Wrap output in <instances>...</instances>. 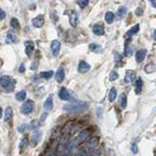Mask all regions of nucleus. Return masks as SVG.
<instances>
[{"label":"nucleus","instance_id":"obj_1","mask_svg":"<svg viewBox=\"0 0 156 156\" xmlns=\"http://www.w3.org/2000/svg\"><path fill=\"white\" fill-rule=\"evenodd\" d=\"M89 107V103L85 101H77L75 103H71L69 105H66L64 107V110L70 112V113H80L86 110Z\"/></svg>","mask_w":156,"mask_h":156},{"label":"nucleus","instance_id":"obj_2","mask_svg":"<svg viewBox=\"0 0 156 156\" xmlns=\"http://www.w3.org/2000/svg\"><path fill=\"white\" fill-rule=\"evenodd\" d=\"M0 85L2 88H4L7 92H12L15 89L16 86V81L12 79L10 76L3 75L0 78Z\"/></svg>","mask_w":156,"mask_h":156},{"label":"nucleus","instance_id":"obj_3","mask_svg":"<svg viewBox=\"0 0 156 156\" xmlns=\"http://www.w3.org/2000/svg\"><path fill=\"white\" fill-rule=\"evenodd\" d=\"M91 135H92V131L91 130H83L76 137L75 143L76 144H82V143H84L85 141H87L88 138L91 136Z\"/></svg>","mask_w":156,"mask_h":156},{"label":"nucleus","instance_id":"obj_4","mask_svg":"<svg viewBox=\"0 0 156 156\" xmlns=\"http://www.w3.org/2000/svg\"><path fill=\"white\" fill-rule=\"evenodd\" d=\"M34 106H35V103H34L33 100H31V99L27 100L26 102L23 104L22 107H21V113L24 114V115H28V114L33 112Z\"/></svg>","mask_w":156,"mask_h":156},{"label":"nucleus","instance_id":"obj_5","mask_svg":"<svg viewBox=\"0 0 156 156\" xmlns=\"http://www.w3.org/2000/svg\"><path fill=\"white\" fill-rule=\"evenodd\" d=\"M59 98H60V99L65 100V101L73 100V98H71L70 94L69 93V91L65 87H62L61 89H60V91H59Z\"/></svg>","mask_w":156,"mask_h":156},{"label":"nucleus","instance_id":"obj_6","mask_svg":"<svg viewBox=\"0 0 156 156\" xmlns=\"http://www.w3.org/2000/svg\"><path fill=\"white\" fill-rule=\"evenodd\" d=\"M136 79V73L134 70L132 69H128L125 73V77H124V82L125 83H132L134 82Z\"/></svg>","mask_w":156,"mask_h":156},{"label":"nucleus","instance_id":"obj_7","mask_svg":"<svg viewBox=\"0 0 156 156\" xmlns=\"http://www.w3.org/2000/svg\"><path fill=\"white\" fill-rule=\"evenodd\" d=\"M41 135H43L41 131H37L36 133H34L31 136V138H30V141H31V144L33 145V147L37 146L38 144L41 141Z\"/></svg>","mask_w":156,"mask_h":156},{"label":"nucleus","instance_id":"obj_8","mask_svg":"<svg viewBox=\"0 0 156 156\" xmlns=\"http://www.w3.org/2000/svg\"><path fill=\"white\" fill-rule=\"evenodd\" d=\"M32 23H33V25L35 27H37V28H41V27H43L44 24V17L43 15H39L38 16H36L35 19L32 20Z\"/></svg>","mask_w":156,"mask_h":156},{"label":"nucleus","instance_id":"obj_9","mask_svg":"<svg viewBox=\"0 0 156 156\" xmlns=\"http://www.w3.org/2000/svg\"><path fill=\"white\" fill-rule=\"evenodd\" d=\"M24 45H25V53L28 57H30L32 55V53L34 51V48H35V44L32 41H26L24 43Z\"/></svg>","mask_w":156,"mask_h":156},{"label":"nucleus","instance_id":"obj_10","mask_svg":"<svg viewBox=\"0 0 156 156\" xmlns=\"http://www.w3.org/2000/svg\"><path fill=\"white\" fill-rule=\"evenodd\" d=\"M60 48H61V44H60V41H57V40L52 41V43H51V51H52L53 56H57L58 55Z\"/></svg>","mask_w":156,"mask_h":156},{"label":"nucleus","instance_id":"obj_11","mask_svg":"<svg viewBox=\"0 0 156 156\" xmlns=\"http://www.w3.org/2000/svg\"><path fill=\"white\" fill-rule=\"evenodd\" d=\"M69 23L73 27H75L78 23V14L76 11H70L69 13Z\"/></svg>","mask_w":156,"mask_h":156},{"label":"nucleus","instance_id":"obj_12","mask_svg":"<svg viewBox=\"0 0 156 156\" xmlns=\"http://www.w3.org/2000/svg\"><path fill=\"white\" fill-rule=\"evenodd\" d=\"M90 69H91V66L85 61H81L79 63V66H78V71L80 73H86L87 71L90 70Z\"/></svg>","mask_w":156,"mask_h":156},{"label":"nucleus","instance_id":"obj_13","mask_svg":"<svg viewBox=\"0 0 156 156\" xmlns=\"http://www.w3.org/2000/svg\"><path fill=\"white\" fill-rule=\"evenodd\" d=\"M147 49H141L139 51H137V53H136V62L139 63V64L142 63L144 60H145V58L147 56Z\"/></svg>","mask_w":156,"mask_h":156},{"label":"nucleus","instance_id":"obj_14","mask_svg":"<svg viewBox=\"0 0 156 156\" xmlns=\"http://www.w3.org/2000/svg\"><path fill=\"white\" fill-rule=\"evenodd\" d=\"M93 32L97 36H102L104 34V28L101 23H97L93 26Z\"/></svg>","mask_w":156,"mask_h":156},{"label":"nucleus","instance_id":"obj_15","mask_svg":"<svg viewBox=\"0 0 156 156\" xmlns=\"http://www.w3.org/2000/svg\"><path fill=\"white\" fill-rule=\"evenodd\" d=\"M4 114H5V117H4L5 122H11L12 119H13L14 111H13V108H12L11 106H8L7 108H6Z\"/></svg>","mask_w":156,"mask_h":156},{"label":"nucleus","instance_id":"obj_16","mask_svg":"<svg viewBox=\"0 0 156 156\" xmlns=\"http://www.w3.org/2000/svg\"><path fill=\"white\" fill-rule=\"evenodd\" d=\"M44 108L46 111H51L53 109V100H52V95H49L45 102L44 104Z\"/></svg>","mask_w":156,"mask_h":156},{"label":"nucleus","instance_id":"obj_17","mask_svg":"<svg viewBox=\"0 0 156 156\" xmlns=\"http://www.w3.org/2000/svg\"><path fill=\"white\" fill-rule=\"evenodd\" d=\"M139 29H140V25H139V24H136V25H134V26L132 27V28L129 30V31L126 33V35H125V39L131 38V37H132V35L136 34L138 31H139Z\"/></svg>","mask_w":156,"mask_h":156},{"label":"nucleus","instance_id":"obj_18","mask_svg":"<svg viewBox=\"0 0 156 156\" xmlns=\"http://www.w3.org/2000/svg\"><path fill=\"white\" fill-rule=\"evenodd\" d=\"M126 13H127V8L125 7V6H119L118 9V12H117V15L119 19H122V17L125 16Z\"/></svg>","mask_w":156,"mask_h":156},{"label":"nucleus","instance_id":"obj_19","mask_svg":"<svg viewBox=\"0 0 156 156\" xmlns=\"http://www.w3.org/2000/svg\"><path fill=\"white\" fill-rule=\"evenodd\" d=\"M145 71L146 73L147 74H151L152 73H154V71H156V65L154 63H149L146 66L145 68Z\"/></svg>","mask_w":156,"mask_h":156},{"label":"nucleus","instance_id":"obj_20","mask_svg":"<svg viewBox=\"0 0 156 156\" xmlns=\"http://www.w3.org/2000/svg\"><path fill=\"white\" fill-rule=\"evenodd\" d=\"M65 78V71L63 69V68H59L57 73H56V80L58 82H62Z\"/></svg>","mask_w":156,"mask_h":156},{"label":"nucleus","instance_id":"obj_21","mask_svg":"<svg viewBox=\"0 0 156 156\" xmlns=\"http://www.w3.org/2000/svg\"><path fill=\"white\" fill-rule=\"evenodd\" d=\"M142 89H143V80H142V78H138L136 81V94H141Z\"/></svg>","mask_w":156,"mask_h":156},{"label":"nucleus","instance_id":"obj_22","mask_svg":"<svg viewBox=\"0 0 156 156\" xmlns=\"http://www.w3.org/2000/svg\"><path fill=\"white\" fill-rule=\"evenodd\" d=\"M90 50L94 52V53H99L102 51V47H101L100 45L97 44H90Z\"/></svg>","mask_w":156,"mask_h":156},{"label":"nucleus","instance_id":"obj_23","mask_svg":"<svg viewBox=\"0 0 156 156\" xmlns=\"http://www.w3.org/2000/svg\"><path fill=\"white\" fill-rule=\"evenodd\" d=\"M115 65L117 66L118 68H121L122 65V56L119 55V54L115 51Z\"/></svg>","mask_w":156,"mask_h":156},{"label":"nucleus","instance_id":"obj_24","mask_svg":"<svg viewBox=\"0 0 156 156\" xmlns=\"http://www.w3.org/2000/svg\"><path fill=\"white\" fill-rule=\"evenodd\" d=\"M16 100H19V101H23L26 98V92L25 91H20L19 93H16Z\"/></svg>","mask_w":156,"mask_h":156},{"label":"nucleus","instance_id":"obj_25","mask_svg":"<svg viewBox=\"0 0 156 156\" xmlns=\"http://www.w3.org/2000/svg\"><path fill=\"white\" fill-rule=\"evenodd\" d=\"M7 40H8V41H11V43H16V41H17L16 36L12 31L8 32V34H7Z\"/></svg>","mask_w":156,"mask_h":156},{"label":"nucleus","instance_id":"obj_26","mask_svg":"<svg viewBox=\"0 0 156 156\" xmlns=\"http://www.w3.org/2000/svg\"><path fill=\"white\" fill-rule=\"evenodd\" d=\"M105 20H106V22L108 23V24H111V23L113 22L114 14L112 13V12H107V13L105 14Z\"/></svg>","mask_w":156,"mask_h":156},{"label":"nucleus","instance_id":"obj_27","mask_svg":"<svg viewBox=\"0 0 156 156\" xmlns=\"http://www.w3.org/2000/svg\"><path fill=\"white\" fill-rule=\"evenodd\" d=\"M121 106L122 109H125L127 106V98H126V95H125V94H121Z\"/></svg>","mask_w":156,"mask_h":156},{"label":"nucleus","instance_id":"obj_28","mask_svg":"<svg viewBox=\"0 0 156 156\" xmlns=\"http://www.w3.org/2000/svg\"><path fill=\"white\" fill-rule=\"evenodd\" d=\"M109 100L110 101H113V100H115L116 98H117V89L116 88H112L110 90V93H109Z\"/></svg>","mask_w":156,"mask_h":156},{"label":"nucleus","instance_id":"obj_29","mask_svg":"<svg viewBox=\"0 0 156 156\" xmlns=\"http://www.w3.org/2000/svg\"><path fill=\"white\" fill-rule=\"evenodd\" d=\"M27 146H28V139L25 137V138H23V139L21 140V142H20V151H24V149L27 147Z\"/></svg>","mask_w":156,"mask_h":156},{"label":"nucleus","instance_id":"obj_30","mask_svg":"<svg viewBox=\"0 0 156 156\" xmlns=\"http://www.w3.org/2000/svg\"><path fill=\"white\" fill-rule=\"evenodd\" d=\"M53 76V71H43V73H41V77L44 78V79H49Z\"/></svg>","mask_w":156,"mask_h":156},{"label":"nucleus","instance_id":"obj_31","mask_svg":"<svg viewBox=\"0 0 156 156\" xmlns=\"http://www.w3.org/2000/svg\"><path fill=\"white\" fill-rule=\"evenodd\" d=\"M98 145V138H93V139L90 141L89 144H88L89 147H92V148H94Z\"/></svg>","mask_w":156,"mask_h":156},{"label":"nucleus","instance_id":"obj_32","mask_svg":"<svg viewBox=\"0 0 156 156\" xmlns=\"http://www.w3.org/2000/svg\"><path fill=\"white\" fill-rule=\"evenodd\" d=\"M40 119H34V121L31 122V124H30V129L31 130H34V129H37L39 126H40Z\"/></svg>","mask_w":156,"mask_h":156},{"label":"nucleus","instance_id":"obj_33","mask_svg":"<svg viewBox=\"0 0 156 156\" xmlns=\"http://www.w3.org/2000/svg\"><path fill=\"white\" fill-rule=\"evenodd\" d=\"M132 47L129 45V44H126L125 45V48H124V55L126 57H130L132 55Z\"/></svg>","mask_w":156,"mask_h":156},{"label":"nucleus","instance_id":"obj_34","mask_svg":"<svg viewBox=\"0 0 156 156\" xmlns=\"http://www.w3.org/2000/svg\"><path fill=\"white\" fill-rule=\"evenodd\" d=\"M11 26L13 27V28H15V29H20V22H19V20H17L16 19H12L11 20Z\"/></svg>","mask_w":156,"mask_h":156},{"label":"nucleus","instance_id":"obj_35","mask_svg":"<svg viewBox=\"0 0 156 156\" xmlns=\"http://www.w3.org/2000/svg\"><path fill=\"white\" fill-rule=\"evenodd\" d=\"M118 78H119V73H117L116 70H112L110 73V74H109V79L111 81H115V80L118 79Z\"/></svg>","mask_w":156,"mask_h":156},{"label":"nucleus","instance_id":"obj_36","mask_svg":"<svg viewBox=\"0 0 156 156\" xmlns=\"http://www.w3.org/2000/svg\"><path fill=\"white\" fill-rule=\"evenodd\" d=\"M76 3L79 5L80 8H85L86 6L89 4V1H88V0H77Z\"/></svg>","mask_w":156,"mask_h":156},{"label":"nucleus","instance_id":"obj_37","mask_svg":"<svg viewBox=\"0 0 156 156\" xmlns=\"http://www.w3.org/2000/svg\"><path fill=\"white\" fill-rule=\"evenodd\" d=\"M26 129H27V124H25V123H23L17 127V130H19L20 133H24V132L26 131Z\"/></svg>","mask_w":156,"mask_h":156},{"label":"nucleus","instance_id":"obj_38","mask_svg":"<svg viewBox=\"0 0 156 156\" xmlns=\"http://www.w3.org/2000/svg\"><path fill=\"white\" fill-rule=\"evenodd\" d=\"M131 151H132V152H133L134 154H137L138 151H139V148H138V146H137L136 143H133L131 145Z\"/></svg>","mask_w":156,"mask_h":156},{"label":"nucleus","instance_id":"obj_39","mask_svg":"<svg viewBox=\"0 0 156 156\" xmlns=\"http://www.w3.org/2000/svg\"><path fill=\"white\" fill-rule=\"evenodd\" d=\"M143 13H144V11H143L142 8H137L136 11H135V14H136L137 16H143Z\"/></svg>","mask_w":156,"mask_h":156},{"label":"nucleus","instance_id":"obj_40","mask_svg":"<svg viewBox=\"0 0 156 156\" xmlns=\"http://www.w3.org/2000/svg\"><path fill=\"white\" fill-rule=\"evenodd\" d=\"M5 17H6V13L1 8H0V20H3Z\"/></svg>","mask_w":156,"mask_h":156},{"label":"nucleus","instance_id":"obj_41","mask_svg":"<svg viewBox=\"0 0 156 156\" xmlns=\"http://www.w3.org/2000/svg\"><path fill=\"white\" fill-rule=\"evenodd\" d=\"M38 65H39V62L37 61V60H36V61L32 64V66H31V69H37V67H38Z\"/></svg>","mask_w":156,"mask_h":156},{"label":"nucleus","instance_id":"obj_42","mask_svg":"<svg viewBox=\"0 0 156 156\" xmlns=\"http://www.w3.org/2000/svg\"><path fill=\"white\" fill-rule=\"evenodd\" d=\"M24 71H25V67H24V65H23V64H21L20 65V69H19V73H24Z\"/></svg>","mask_w":156,"mask_h":156},{"label":"nucleus","instance_id":"obj_43","mask_svg":"<svg viewBox=\"0 0 156 156\" xmlns=\"http://www.w3.org/2000/svg\"><path fill=\"white\" fill-rule=\"evenodd\" d=\"M46 116H47V114H46V113L43 114V116H41V119H40V121H41V122H44V119L46 118Z\"/></svg>","mask_w":156,"mask_h":156},{"label":"nucleus","instance_id":"obj_44","mask_svg":"<svg viewBox=\"0 0 156 156\" xmlns=\"http://www.w3.org/2000/svg\"><path fill=\"white\" fill-rule=\"evenodd\" d=\"M151 3L152 4V7L156 8V1H152V0H151Z\"/></svg>","mask_w":156,"mask_h":156},{"label":"nucleus","instance_id":"obj_45","mask_svg":"<svg viewBox=\"0 0 156 156\" xmlns=\"http://www.w3.org/2000/svg\"><path fill=\"white\" fill-rule=\"evenodd\" d=\"M2 115H3V111H2V108L0 106V119L2 118Z\"/></svg>","mask_w":156,"mask_h":156},{"label":"nucleus","instance_id":"obj_46","mask_svg":"<svg viewBox=\"0 0 156 156\" xmlns=\"http://www.w3.org/2000/svg\"><path fill=\"white\" fill-rule=\"evenodd\" d=\"M153 40L156 41V29L154 30V32H153Z\"/></svg>","mask_w":156,"mask_h":156},{"label":"nucleus","instance_id":"obj_47","mask_svg":"<svg viewBox=\"0 0 156 156\" xmlns=\"http://www.w3.org/2000/svg\"><path fill=\"white\" fill-rule=\"evenodd\" d=\"M46 156H55V155H54V154H53L52 152H47Z\"/></svg>","mask_w":156,"mask_h":156},{"label":"nucleus","instance_id":"obj_48","mask_svg":"<svg viewBox=\"0 0 156 156\" xmlns=\"http://www.w3.org/2000/svg\"><path fill=\"white\" fill-rule=\"evenodd\" d=\"M8 156H10V154H9V155H8Z\"/></svg>","mask_w":156,"mask_h":156}]
</instances>
